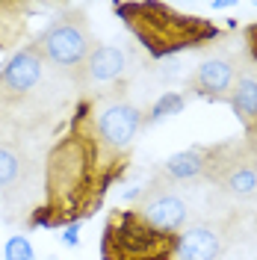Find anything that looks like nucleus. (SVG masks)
Here are the masks:
<instances>
[{
    "label": "nucleus",
    "mask_w": 257,
    "mask_h": 260,
    "mask_svg": "<svg viewBox=\"0 0 257 260\" xmlns=\"http://www.w3.org/2000/svg\"><path fill=\"white\" fill-rule=\"evenodd\" d=\"M130 154H118L98 133L92 98H80L62 136L45 157V198L30 213V228L62 231L92 219L104 198L127 175Z\"/></svg>",
    "instance_id": "f257e3e1"
},
{
    "label": "nucleus",
    "mask_w": 257,
    "mask_h": 260,
    "mask_svg": "<svg viewBox=\"0 0 257 260\" xmlns=\"http://www.w3.org/2000/svg\"><path fill=\"white\" fill-rule=\"evenodd\" d=\"M113 12L130 30V36L145 48L151 59H169L186 50H201L219 42L225 32L219 24L201 15H186L169 3L142 0V3H115Z\"/></svg>",
    "instance_id": "f03ea898"
},
{
    "label": "nucleus",
    "mask_w": 257,
    "mask_h": 260,
    "mask_svg": "<svg viewBox=\"0 0 257 260\" xmlns=\"http://www.w3.org/2000/svg\"><path fill=\"white\" fill-rule=\"evenodd\" d=\"M101 260H177V234L154 228L133 207H118L104 222Z\"/></svg>",
    "instance_id": "7ed1b4c3"
},
{
    "label": "nucleus",
    "mask_w": 257,
    "mask_h": 260,
    "mask_svg": "<svg viewBox=\"0 0 257 260\" xmlns=\"http://www.w3.org/2000/svg\"><path fill=\"white\" fill-rule=\"evenodd\" d=\"M36 42L45 53V62H50L56 71H62L68 77L86 62V56L98 45L92 27H89V15L80 6H65Z\"/></svg>",
    "instance_id": "20e7f679"
},
{
    "label": "nucleus",
    "mask_w": 257,
    "mask_h": 260,
    "mask_svg": "<svg viewBox=\"0 0 257 260\" xmlns=\"http://www.w3.org/2000/svg\"><path fill=\"white\" fill-rule=\"evenodd\" d=\"M89 98H92V113L101 139L113 151L133 157V142L142 127V110L127 98V83H118L113 89Z\"/></svg>",
    "instance_id": "39448f33"
},
{
    "label": "nucleus",
    "mask_w": 257,
    "mask_h": 260,
    "mask_svg": "<svg viewBox=\"0 0 257 260\" xmlns=\"http://www.w3.org/2000/svg\"><path fill=\"white\" fill-rule=\"evenodd\" d=\"M42 74H45V53L39 42L24 45L0 65V115L27 104L39 89Z\"/></svg>",
    "instance_id": "423d86ee"
},
{
    "label": "nucleus",
    "mask_w": 257,
    "mask_h": 260,
    "mask_svg": "<svg viewBox=\"0 0 257 260\" xmlns=\"http://www.w3.org/2000/svg\"><path fill=\"white\" fill-rule=\"evenodd\" d=\"M207 180L234 198H251L257 195V154L245 142H219Z\"/></svg>",
    "instance_id": "0eeeda50"
},
{
    "label": "nucleus",
    "mask_w": 257,
    "mask_h": 260,
    "mask_svg": "<svg viewBox=\"0 0 257 260\" xmlns=\"http://www.w3.org/2000/svg\"><path fill=\"white\" fill-rule=\"evenodd\" d=\"M133 210L139 213L142 219H148L154 228L160 231H172V234H180L183 225H186V201L172 189V180L160 172V178H154L148 186H145Z\"/></svg>",
    "instance_id": "6e6552de"
},
{
    "label": "nucleus",
    "mask_w": 257,
    "mask_h": 260,
    "mask_svg": "<svg viewBox=\"0 0 257 260\" xmlns=\"http://www.w3.org/2000/svg\"><path fill=\"white\" fill-rule=\"evenodd\" d=\"M124 74H127L124 50L115 45H95V50L86 56V62L71 74V83L77 92H83V98H89L124 83Z\"/></svg>",
    "instance_id": "1a4fd4ad"
},
{
    "label": "nucleus",
    "mask_w": 257,
    "mask_h": 260,
    "mask_svg": "<svg viewBox=\"0 0 257 260\" xmlns=\"http://www.w3.org/2000/svg\"><path fill=\"white\" fill-rule=\"evenodd\" d=\"M240 74V59L234 56H210L195 68L192 80H189V92L213 104H228V95L234 89V80Z\"/></svg>",
    "instance_id": "9d476101"
},
{
    "label": "nucleus",
    "mask_w": 257,
    "mask_h": 260,
    "mask_svg": "<svg viewBox=\"0 0 257 260\" xmlns=\"http://www.w3.org/2000/svg\"><path fill=\"white\" fill-rule=\"evenodd\" d=\"M228 107L240 118L245 142L251 145L257 139V68H240L234 89L228 95Z\"/></svg>",
    "instance_id": "9b49d317"
},
{
    "label": "nucleus",
    "mask_w": 257,
    "mask_h": 260,
    "mask_svg": "<svg viewBox=\"0 0 257 260\" xmlns=\"http://www.w3.org/2000/svg\"><path fill=\"white\" fill-rule=\"evenodd\" d=\"M225 248L219 225H192L177 234V260H216Z\"/></svg>",
    "instance_id": "f8f14e48"
},
{
    "label": "nucleus",
    "mask_w": 257,
    "mask_h": 260,
    "mask_svg": "<svg viewBox=\"0 0 257 260\" xmlns=\"http://www.w3.org/2000/svg\"><path fill=\"white\" fill-rule=\"evenodd\" d=\"M213 148L216 145H192L172 154L163 162V175L177 183V180H207L210 162H213Z\"/></svg>",
    "instance_id": "ddd939ff"
},
{
    "label": "nucleus",
    "mask_w": 257,
    "mask_h": 260,
    "mask_svg": "<svg viewBox=\"0 0 257 260\" xmlns=\"http://www.w3.org/2000/svg\"><path fill=\"white\" fill-rule=\"evenodd\" d=\"M27 27V6L24 3H0V50L21 42Z\"/></svg>",
    "instance_id": "4468645a"
},
{
    "label": "nucleus",
    "mask_w": 257,
    "mask_h": 260,
    "mask_svg": "<svg viewBox=\"0 0 257 260\" xmlns=\"http://www.w3.org/2000/svg\"><path fill=\"white\" fill-rule=\"evenodd\" d=\"M24 172V160L12 145H0V189L15 186Z\"/></svg>",
    "instance_id": "2eb2a0df"
},
{
    "label": "nucleus",
    "mask_w": 257,
    "mask_h": 260,
    "mask_svg": "<svg viewBox=\"0 0 257 260\" xmlns=\"http://www.w3.org/2000/svg\"><path fill=\"white\" fill-rule=\"evenodd\" d=\"M183 107H186V98L180 95V92H166V95H160L154 101V107L148 110V118H145L142 124H154V121H163L169 115H180Z\"/></svg>",
    "instance_id": "dca6fc26"
},
{
    "label": "nucleus",
    "mask_w": 257,
    "mask_h": 260,
    "mask_svg": "<svg viewBox=\"0 0 257 260\" xmlns=\"http://www.w3.org/2000/svg\"><path fill=\"white\" fill-rule=\"evenodd\" d=\"M3 260H36V251L27 237H9L3 245Z\"/></svg>",
    "instance_id": "f3484780"
},
{
    "label": "nucleus",
    "mask_w": 257,
    "mask_h": 260,
    "mask_svg": "<svg viewBox=\"0 0 257 260\" xmlns=\"http://www.w3.org/2000/svg\"><path fill=\"white\" fill-rule=\"evenodd\" d=\"M242 45H245V53H248V62L257 68V21L242 27Z\"/></svg>",
    "instance_id": "a211bd4d"
},
{
    "label": "nucleus",
    "mask_w": 257,
    "mask_h": 260,
    "mask_svg": "<svg viewBox=\"0 0 257 260\" xmlns=\"http://www.w3.org/2000/svg\"><path fill=\"white\" fill-rule=\"evenodd\" d=\"M77 231H80V225H68V228H62V243H65V245H77V243H80Z\"/></svg>",
    "instance_id": "6ab92c4d"
},
{
    "label": "nucleus",
    "mask_w": 257,
    "mask_h": 260,
    "mask_svg": "<svg viewBox=\"0 0 257 260\" xmlns=\"http://www.w3.org/2000/svg\"><path fill=\"white\" fill-rule=\"evenodd\" d=\"M245 145H248V142H245ZM248 148H251V151H254V154H257V139H254V142H251V145H248Z\"/></svg>",
    "instance_id": "aec40b11"
}]
</instances>
